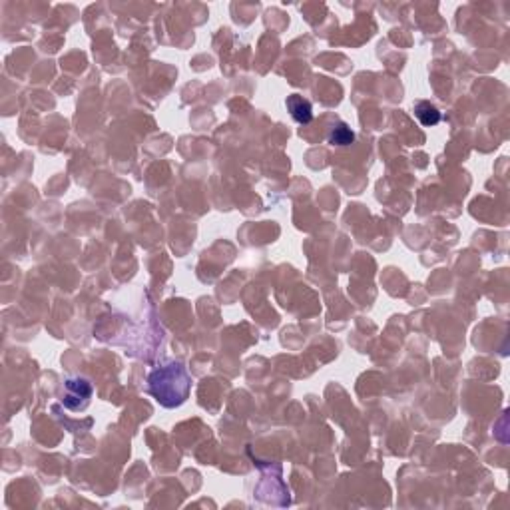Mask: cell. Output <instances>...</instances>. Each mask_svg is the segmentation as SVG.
<instances>
[{
    "label": "cell",
    "mask_w": 510,
    "mask_h": 510,
    "mask_svg": "<svg viewBox=\"0 0 510 510\" xmlns=\"http://www.w3.org/2000/svg\"><path fill=\"white\" fill-rule=\"evenodd\" d=\"M287 110H289V114H291V118L295 120V122L300 124H309L313 120V108H311V102L309 100H305L303 96L300 94H291V96H287Z\"/></svg>",
    "instance_id": "3957f363"
},
{
    "label": "cell",
    "mask_w": 510,
    "mask_h": 510,
    "mask_svg": "<svg viewBox=\"0 0 510 510\" xmlns=\"http://www.w3.org/2000/svg\"><path fill=\"white\" fill-rule=\"evenodd\" d=\"M90 397H92V385L86 379H70L64 383V395H62V403L72 411L84 409L88 405Z\"/></svg>",
    "instance_id": "7a4b0ae2"
},
{
    "label": "cell",
    "mask_w": 510,
    "mask_h": 510,
    "mask_svg": "<svg viewBox=\"0 0 510 510\" xmlns=\"http://www.w3.org/2000/svg\"><path fill=\"white\" fill-rule=\"evenodd\" d=\"M415 116L426 128L437 126L440 122V112L437 110V106H433L431 102H417L415 104Z\"/></svg>",
    "instance_id": "277c9868"
},
{
    "label": "cell",
    "mask_w": 510,
    "mask_h": 510,
    "mask_svg": "<svg viewBox=\"0 0 510 510\" xmlns=\"http://www.w3.org/2000/svg\"><path fill=\"white\" fill-rule=\"evenodd\" d=\"M355 140V134L347 124H337L331 128V134H329V144L333 146H349Z\"/></svg>",
    "instance_id": "5b68a950"
},
{
    "label": "cell",
    "mask_w": 510,
    "mask_h": 510,
    "mask_svg": "<svg viewBox=\"0 0 510 510\" xmlns=\"http://www.w3.org/2000/svg\"><path fill=\"white\" fill-rule=\"evenodd\" d=\"M148 385L152 397L158 401L161 406L174 409L179 406L190 395L192 389V379L188 371L179 363H170L166 367L156 369L148 377Z\"/></svg>",
    "instance_id": "6da1fadb"
}]
</instances>
